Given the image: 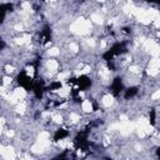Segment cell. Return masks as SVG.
<instances>
[{
	"label": "cell",
	"mask_w": 160,
	"mask_h": 160,
	"mask_svg": "<svg viewBox=\"0 0 160 160\" xmlns=\"http://www.w3.org/2000/svg\"><path fill=\"white\" fill-rule=\"evenodd\" d=\"M159 68H160V61H159V59H158V58L151 59L150 62H149V66H148V74L151 75V76L158 75Z\"/></svg>",
	"instance_id": "cell-1"
},
{
	"label": "cell",
	"mask_w": 160,
	"mask_h": 160,
	"mask_svg": "<svg viewBox=\"0 0 160 160\" xmlns=\"http://www.w3.org/2000/svg\"><path fill=\"white\" fill-rule=\"evenodd\" d=\"M45 68L46 70H49V72H56L59 69V62L55 59H49L45 62Z\"/></svg>",
	"instance_id": "cell-2"
},
{
	"label": "cell",
	"mask_w": 160,
	"mask_h": 160,
	"mask_svg": "<svg viewBox=\"0 0 160 160\" xmlns=\"http://www.w3.org/2000/svg\"><path fill=\"white\" fill-rule=\"evenodd\" d=\"M12 96L18 100V101H20V100H22L25 96H26V91H25V89L24 88H16V89H14L12 90Z\"/></svg>",
	"instance_id": "cell-3"
},
{
	"label": "cell",
	"mask_w": 160,
	"mask_h": 160,
	"mask_svg": "<svg viewBox=\"0 0 160 160\" xmlns=\"http://www.w3.org/2000/svg\"><path fill=\"white\" fill-rule=\"evenodd\" d=\"M101 104H102V106H105V108H110V106L114 104V96H112L111 94L104 95V96L101 98Z\"/></svg>",
	"instance_id": "cell-4"
},
{
	"label": "cell",
	"mask_w": 160,
	"mask_h": 160,
	"mask_svg": "<svg viewBox=\"0 0 160 160\" xmlns=\"http://www.w3.org/2000/svg\"><path fill=\"white\" fill-rule=\"evenodd\" d=\"M1 155H2V156H4L5 159H15V158H16V154H15V150H12V148H10V146H8V148H5Z\"/></svg>",
	"instance_id": "cell-5"
},
{
	"label": "cell",
	"mask_w": 160,
	"mask_h": 160,
	"mask_svg": "<svg viewBox=\"0 0 160 160\" xmlns=\"http://www.w3.org/2000/svg\"><path fill=\"white\" fill-rule=\"evenodd\" d=\"M81 109L84 110V112H91L92 111V102L89 99H84L81 102Z\"/></svg>",
	"instance_id": "cell-6"
},
{
	"label": "cell",
	"mask_w": 160,
	"mask_h": 160,
	"mask_svg": "<svg viewBox=\"0 0 160 160\" xmlns=\"http://www.w3.org/2000/svg\"><path fill=\"white\" fill-rule=\"evenodd\" d=\"M71 75V71L70 70H65V71H60L58 74V81H61V82H65Z\"/></svg>",
	"instance_id": "cell-7"
},
{
	"label": "cell",
	"mask_w": 160,
	"mask_h": 160,
	"mask_svg": "<svg viewBox=\"0 0 160 160\" xmlns=\"http://www.w3.org/2000/svg\"><path fill=\"white\" fill-rule=\"evenodd\" d=\"M90 21H92V22H95L98 25H101L104 22V19L99 12H92L91 16H90Z\"/></svg>",
	"instance_id": "cell-8"
},
{
	"label": "cell",
	"mask_w": 160,
	"mask_h": 160,
	"mask_svg": "<svg viewBox=\"0 0 160 160\" xmlns=\"http://www.w3.org/2000/svg\"><path fill=\"white\" fill-rule=\"evenodd\" d=\"M80 119H81L80 115L76 114V112H70V115H69V120H70L71 124H76V122H79Z\"/></svg>",
	"instance_id": "cell-9"
},
{
	"label": "cell",
	"mask_w": 160,
	"mask_h": 160,
	"mask_svg": "<svg viewBox=\"0 0 160 160\" xmlns=\"http://www.w3.org/2000/svg\"><path fill=\"white\" fill-rule=\"evenodd\" d=\"M50 116H51V120H52L54 122H56V124H61V122H62V116H61L59 112H54V114H51Z\"/></svg>",
	"instance_id": "cell-10"
},
{
	"label": "cell",
	"mask_w": 160,
	"mask_h": 160,
	"mask_svg": "<svg viewBox=\"0 0 160 160\" xmlns=\"http://www.w3.org/2000/svg\"><path fill=\"white\" fill-rule=\"evenodd\" d=\"M69 50H70V52L76 54V52H79L80 48H79V45H78L76 42H70V44H69Z\"/></svg>",
	"instance_id": "cell-11"
},
{
	"label": "cell",
	"mask_w": 160,
	"mask_h": 160,
	"mask_svg": "<svg viewBox=\"0 0 160 160\" xmlns=\"http://www.w3.org/2000/svg\"><path fill=\"white\" fill-rule=\"evenodd\" d=\"M46 54H48L49 56H58V55L60 54V50H59L58 48H51V49H49V50L46 51Z\"/></svg>",
	"instance_id": "cell-12"
},
{
	"label": "cell",
	"mask_w": 160,
	"mask_h": 160,
	"mask_svg": "<svg viewBox=\"0 0 160 160\" xmlns=\"http://www.w3.org/2000/svg\"><path fill=\"white\" fill-rule=\"evenodd\" d=\"M11 82H12L11 76H4V78H2V86H4V88L8 86V85H10Z\"/></svg>",
	"instance_id": "cell-13"
},
{
	"label": "cell",
	"mask_w": 160,
	"mask_h": 160,
	"mask_svg": "<svg viewBox=\"0 0 160 160\" xmlns=\"http://www.w3.org/2000/svg\"><path fill=\"white\" fill-rule=\"evenodd\" d=\"M5 71L8 72V74H12L14 71H15V68H14V65H5Z\"/></svg>",
	"instance_id": "cell-14"
},
{
	"label": "cell",
	"mask_w": 160,
	"mask_h": 160,
	"mask_svg": "<svg viewBox=\"0 0 160 160\" xmlns=\"http://www.w3.org/2000/svg\"><path fill=\"white\" fill-rule=\"evenodd\" d=\"M159 98H160V90H156V91L151 95V99H152V100H158Z\"/></svg>",
	"instance_id": "cell-15"
},
{
	"label": "cell",
	"mask_w": 160,
	"mask_h": 160,
	"mask_svg": "<svg viewBox=\"0 0 160 160\" xmlns=\"http://www.w3.org/2000/svg\"><path fill=\"white\" fill-rule=\"evenodd\" d=\"M6 136H8V138H14V136H15V131H14L12 129L6 130Z\"/></svg>",
	"instance_id": "cell-16"
},
{
	"label": "cell",
	"mask_w": 160,
	"mask_h": 160,
	"mask_svg": "<svg viewBox=\"0 0 160 160\" xmlns=\"http://www.w3.org/2000/svg\"><path fill=\"white\" fill-rule=\"evenodd\" d=\"M96 1H99V2H104L105 0H96Z\"/></svg>",
	"instance_id": "cell-17"
}]
</instances>
